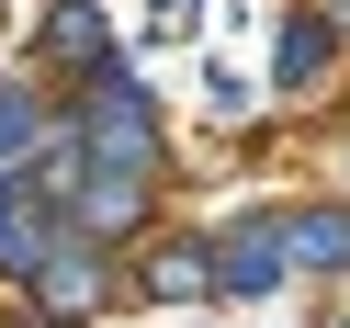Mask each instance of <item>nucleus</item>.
<instances>
[{"label": "nucleus", "instance_id": "1", "mask_svg": "<svg viewBox=\"0 0 350 328\" xmlns=\"http://www.w3.org/2000/svg\"><path fill=\"white\" fill-rule=\"evenodd\" d=\"M68 147L91 170H147V181H159V91H147L136 68H102L91 102L68 114Z\"/></svg>", "mask_w": 350, "mask_h": 328}, {"label": "nucleus", "instance_id": "2", "mask_svg": "<svg viewBox=\"0 0 350 328\" xmlns=\"http://www.w3.org/2000/svg\"><path fill=\"white\" fill-rule=\"evenodd\" d=\"M294 283V238H282V215H237V227H215V294H282Z\"/></svg>", "mask_w": 350, "mask_h": 328}, {"label": "nucleus", "instance_id": "3", "mask_svg": "<svg viewBox=\"0 0 350 328\" xmlns=\"http://www.w3.org/2000/svg\"><path fill=\"white\" fill-rule=\"evenodd\" d=\"M23 305H34V317H102V305H113V260H102L91 238H57V249L34 260Z\"/></svg>", "mask_w": 350, "mask_h": 328}, {"label": "nucleus", "instance_id": "4", "mask_svg": "<svg viewBox=\"0 0 350 328\" xmlns=\"http://www.w3.org/2000/svg\"><path fill=\"white\" fill-rule=\"evenodd\" d=\"M124 294H147V305H170V294H215V238H159V249H147V272L124 283Z\"/></svg>", "mask_w": 350, "mask_h": 328}, {"label": "nucleus", "instance_id": "5", "mask_svg": "<svg viewBox=\"0 0 350 328\" xmlns=\"http://www.w3.org/2000/svg\"><path fill=\"white\" fill-rule=\"evenodd\" d=\"M46 147H68V125H57L23 79H0V170H34Z\"/></svg>", "mask_w": 350, "mask_h": 328}, {"label": "nucleus", "instance_id": "6", "mask_svg": "<svg viewBox=\"0 0 350 328\" xmlns=\"http://www.w3.org/2000/svg\"><path fill=\"white\" fill-rule=\"evenodd\" d=\"M271 68H282V91H317V79L339 68V23H317V12H282V34H271Z\"/></svg>", "mask_w": 350, "mask_h": 328}, {"label": "nucleus", "instance_id": "7", "mask_svg": "<svg viewBox=\"0 0 350 328\" xmlns=\"http://www.w3.org/2000/svg\"><path fill=\"white\" fill-rule=\"evenodd\" d=\"M294 272H350V204H282Z\"/></svg>", "mask_w": 350, "mask_h": 328}, {"label": "nucleus", "instance_id": "8", "mask_svg": "<svg viewBox=\"0 0 350 328\" xmlns=\"http://www.w3.org/2000/svg\"><path fill=\"white\" fill-rule=\"evenodd\" d=\"M102 46H113V34H102L91 0H57V12H46V57H102Z\"/></svg>", "mask_w": 350, "mask_h": 328}, {"label": "nucleus", "instance_id": "9", "mask_svg": "<svg viewBox=\"0 0 350 328\" xmlns=\"http://www.w3.org/2000/svg\"><path fill=\"white\" fill-rule=\"evenodd\" d=\"M339 34H350V0H339Z\"/></svg>", "mask_w": 350, "mask_h": 328}]
</instances>
